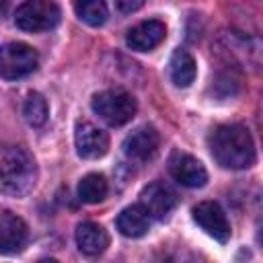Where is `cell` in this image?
I'll return each instance as SVG.
<instances>
[{"instance_id":"14","label":"cell","mask_w":263,"mask_h":263,"mask_svg":"<svg viewBox=\"0 0 263 263\" xmlns=\"http://www.w3.org/2000/svg\"><path fill=\"white\" fill-rule=\"evenodd\" d=\"M148 228H150V218L140 203L123 208L117 216V230L127 238H140L148 232Z\"/></svg>"},{"instance_id":"9","label":"cell","mask_w":263,"mask_h":263,"mask_svg":"<svg viewBox=\"0 0 263 263\" xmlns=\"http://www.w3.org/2000/svg\"><path fill=\"white\" fill-rule=\"evenodd\" d=\"M29 238L27 224L21 216L0 210V253L2 255H16L25 249Z\"/></svg>"},{"instance_id":"11","label":"cell","mask_w":263,"mask_h":263,"mask_svg":"<svg viewBox=\"0 0 263 263\" xmlns=\"http://www.w3.org/2000/svg\"><path fill=\"white\" fill-rule=\"evenodd\" d=\"M177 197L175 193L164 187L162 183H150L140 191V205L144 208V212L148 214V218H156L162 220L164 216L171 214V210L175 208Z\"/></svg>"},{"instance_id":"18","label":"cell","mask_w":263,"mask_h":263,"mask_svg":"<svg viewBox=\"0 0 263 263\" xmlns=\"http://www.w3.org/2000/svg\"><path fill=\"white\" fill-rule=\"evenodd\" d=\"M76 14L90 27H101L107 21V4L101 0H82L74 4Z\"/></svg>"},{"instance_id":"4","label":"cell","mask_w":263,"mask_h":263,"mask_svg":"<svg viewBox=\"0 0 263 263\" xmlns=\"http://www.w3.org/2000/svg\"><path fill=\"white\" fill-rule=\"evenodd\" d=\"M60 6L49 0H27L14 10V25L29 33L49 31L60 23Z\"/></svg>"},{"instance_id":"20","label":"cell","mask_w":263,"mask_h":263,"mask_svg":"<svg viewBox=\"0 0 263 263\" xmlns=\"http://www.w3.org/2000/svg\"><path fill=\"white\" fill-rule=\"evenodd\" d=\"M37 263H58L55 259H41V261H37Z\"/></svg>"},{"instance_id":"7","label":"cell","mask_w":263,"mask_h":263,"mask_svg":"<svg viewBox=\"0 0 263 263\" xmlns=\"http://www.w3.org/2000/svg\"><path fill=\"white\" fill-rule=\"evenodd\" d=\"M158 146H160V136L152 125L136 127L132 134L125 136L121 144L123 154L134 162H146L154 158V154L158 152Z\"/></svg>"},{"instance_id":"5","label":"cell","mask_w":263,"mask_h":263,"mask_svg":"<svg viewBox=\"0 0 263 263\" xmlns=\"http://www.w3.org/2000/svg\"><path fill=\"white\" fill-rule=\"evenodd\" d=\"M39 64L37 51L23 41H8L0 45V78L16 80L29 76Z\"/></svg>"},{"instance_id":"16","label":"cell","mask_w":263,"mask_h":263,"mask_svg":"<svg viewBox=\"0 0 263 263\" xmlns=\"http://www.w3.org/2000/svg\"><path fill=\"white\" fill-rule=\"evenodd\" d=\"M107 191H109L107 179L103 175H99V173H88L78 183V197L84 203H99V201H103L107 197Z\"/></svg>"},{"instance_id":"10","label":"cell","mask_w":263,"mask_h":263,"mask_svg":"<svg viewBox=\"0 0 263 263\" xmlns=\"http://www.w3.org/2000/svg\"><path fill=\"white\" fill-rule=\"evenodd\" d=\"M168 171L173 175V179L177 183H181L183 187H191V189H197V187H203L205 181H208V171L205 166L191 154H185V152H175L168 160Z\"/></svg>"},{"instance_id":"12","label":"cell","mask_w":263,"mask_h":263,"mask_svg":"<svg viewBox=\"0 0 263 263\" xmlns=\"http://www.w3.org/2000/svg\"><path fill=\"white\" fill-rule=\"evenodd\" d=\"M166 37V27L158 18H150L132 27L125 35V43L136 51H150L160 45Z\"/></svg>"},{"instance_id":"8","label":"cell","mask_w":263,"mask_h":263,"mask_svg":"<svg viewBox=\"0 0 263 263\" xmlns=\"http://www.w3.org/2000/svg\"><path fill=\"white\" fill-rule=\"evenodd\" d=\"M193 220L197 222V226H201V230H205L218 242H226L230 238V222L224 210L220 208V203L199 201L193 208Z\"/></svg>"},{"instance_id":"17","label":"cell","mask_w":263,"mask_h":263,"mask_svg":"<svg viewBox=\"0 0 263 263\" xmlns=\"http://www.w3.org/2000/svg\"><path fill=\"white\" fill-rule=\"evenodd\" d=\"M47 101L43 99V95L39 92H29V97L25 99V105H23V115L27 119L29 125L33 127H41L45 121H47Z\"/></svg>"},{"instance_id":"6","label":"cell","mask_w":263,"mask_h":263,"mask_svg":"<svg viewBox=\"0 0 263 263\" xmlns=\"http://www.w3.org/2000/svg\"><path fill=\"white\" fill-rule=\"evenodd\" d=\"M74 144L80 158H101L109 150V136L90 121H78L74 129Z\"/></svg>"},{"instance_id":"2","label":"cell","mask_w":263,"mask_h":263,"mask_svg":"<svg viewBox=\"0 0 263 263\" xmlns=\"http://www.w3.org/2000/svg\"><path fill=\"white\" fill-rule=\"evenodd\" d=\"M37 183V162L23 146L0 148V191L12 197L27 195Z\"/></svg>"},{"instance_id":"13","label":"cell","mask_w":263,"mask_h":263,"mask_svg":"<svg viewBox=\"0 0 263 263\" xmlns=\"http://www.w3.org/2000/svg\"><path fill=\"white\" fill-rule=\"evenodd\" d=\"M76 245L80 253L88 257H97L109 247V234L97 222H82L76 226Z\"/></svg>"},{"instance_id":"19","label":"cell","mask_w":263,"mask_h":263,"mask_svg":"<svg viewBox=\"0 0 263 263\" xmlns=\"http://www.w3.org/2000/svg\"><path fill=\"white\" fill-rule=\"evenodd\" d=\"M140 6H142V2H140V0H136V2H125V0L115 2V8H117V10H121V12H132V10H138Z\"/></svg>"},{"instance_id":"3","label":"cell","mask_w":263,"mask_h":263,"mask_svg":"<svg viewBox=\"0 0 263 263\" xmlns=\"http://www.w3.org/2000/svg\"><path fill=\"white\" fill-rule=\"evenodd\" d=\"M92 111L109 125L119 127L125 125L127 121L134 119L136 111H138V103L136 99L121 90V88H109V90H101L92 97Z\"/></svg>"},{"instance_id":"15","label":"cell","mask_w":263,"mask_h":263,"mask_svg":"<svg viewBox=\"0 0 263 263\" xmlns=\"http://www.w3.org/2000/svg\"><path fill=\"white\" fill-rule=\"evenodd\" d=\"M171 80L185 88L189 86L193 80H195V74H197V66H195V60L193 55L187 51V49H175L173 55H171Z\"/></svg>"},{"instance_id":"1","label":"cell","mask_w":263,"mask_h":263,"mask_svg":"<svg viewBox=\"0 0 263 263\" xmlns=\"http://www.w3.org/2000/svg\"><path fill=\"white\" fill-rule=\"evenodd\" d=\"M210 150L214 160L224 168L240 171L255 162V142L251 132L240 123L218 125L210 136Z\"/></svg>"}]
</instances>
